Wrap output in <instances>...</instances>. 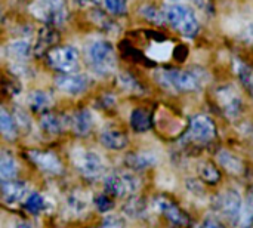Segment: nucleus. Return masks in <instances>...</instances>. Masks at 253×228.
<instances>
[{
	"instance_id": "17",
	"label": "nucleus",
	"mask_w": 253,
	"mask_h": 228,
	"mask_svg": "<svg viewBox=\"0 0 253 228\" xmlns=\"http://www.w3.org/2000/svg\"><path fill=\"white\" fill-rule=\"evenodd\" d=\"M70 126L73 132L79 137H86L93 128V116L89 110L83 108L76 111L70 117Z\"/></svg>"
},
{
	"instance_id": "19",
	"label": "nucleus",
	"mask_w": 253,
	"mask_h": 228,
	"mask_svg": "<svg viewBox=\"0 0 253 228\" xmlns=\"http://www.w3.org/2000/svg\"><path fill=\"white\" fill-rule=\"evenodd\" d=\"M126 166L132 171H145L156 163V156L151 153H130L126 156Z\"/></svg>"
},
{
	"instance_id": "39",
	"label": "nucleus",
	"mask_w": 253,
	"mask_h": 228,
	"mask_svg": "<svg viewBox=\"0 0 253 228\" xmlns=\"http://www.w3.org/2000/svg\"><path fill=\"white\" fill-rule=\"evenodd\" d=\"M202 226H203V227H221L222 223H221L219 220H215V217H209V218H206V220L202 223Z\"/></svg>"
},
{
	"instance_id": "23",
	"label": "nucleus",
	"mask_w": 253,
	"mask_h": 228,
	"mask_svg": "<svg viewBox=\"0 0 253 228\" xmlns=\"http://www.w3.org/2000/svg\"><path fill=\"white\" fill-rule=\"evenodd\" d=\"M218 162L230 174H236L237 175V174H242L243 172V162L237 156L231 154L227 150H221L218 153Z\"/></svg>"
},
{
	"instance_id": "22",
	"label": "nucleus",
	"mask_w": 253,
	"mask_h": 228,
	"mask_svg": "<svg viewBox=\"0 0 253 228\" xmlns=\"http://www.w3.org/2000/svg\"><path fill=\"white\" fill-rule=\"evenodd\" d=\"M18 174V166L13 156L4 150H0V180H13Z\"/></svg>"
},
{
	"instance_id": "35",
	"label": "nucleus",
	"mask_w": 253,
	"mask_h": 228,
	"mask_svg": "<svg viewBox=\"0 0 253 228\" xmlns=\"http://www.w3.org/2000/svg\"><path fill=\"white\" fill-rule=\"evenodd\" d=\"M125 224H126L125 220L122 217H117V215H108L102 221L104 227H123Z\"/></svg>"
},
{
	"instance_id": "41",
	"label": "nucleus",
	"mask_w": 253,
	"mask_h": 228,
	"mask_svg": "<svg viewBox=\"0 0 253 228\" xmlns=\"http://www.w3.org/2000/svg\"><path fill=\"white\" fill-rule=\"evenodd\" d=\"M172 1H181V0H172Z\"/></svg>"
},
{
	"instance_id": "26",
	"label": "nucleus",
	"mask_w": 253,
	"mask_h": 228,
	"mask_svg": "<svg viewBox=\"0 0 253 228\" xmlns=\"http://www.w3.org/2000/svg\"><path fill=\"white\" fill-rule=\"evenodd\" d=\"M145 211H147L145 200L141 197H135V196H130V199L123 206V212L129 218H141L145 214Z\"/></svg>"
},
{
	"instance_id": "37",
	"label": "nucleus",
	"mask_w": 253,
	"mask_h": 228,
	"mask_svg": "<svg viewBox=\"0 0 253 228\" xmlns=\"http://www.w3.org/2000/svg\"><path fill=\"white\" fill-rule=\"evenodd\" d=\"M196 3H197V6H199L202 10H205V12H208V13H212V12H213L212 0H196Z\"/></svg>"
},
{
	"instance_id": "11",
	"label": "nucleus",
	"mask_w": 253,
	"mask_h": 228,
	"mask_svg": "<svg viewBox=\"0 0 253 228\" xmlns=\"http://www.w3.org/2000/svg\"><path fill=\"white\" fill-rule=\"evenodd\" d=\"M28 159L36 165L42 172L49 175H61L64 172V165L59 157L52 151H42V150H31L27 153Z\"/></svg>"
},
{
	"instance_id": "31",
	"label": "nucleus",
	"mask_w": 253,
	"mask_h": 228,
	"mask_svg": "<svg viewBox=\"0 0 253 228\" xmlns=\"http://www.w3.org/2000/svg\"><path fill=\"white\" fill-rule=\"evenodd\" d=\"M253 221V190L249 191L245 203H243V211H242V224L245 226H252Z\"/></svg>"
},
{
	"instance_id": "14",
	"label": "nucleus",
	"mask_w": 253,
	"mask_h": 228,
	"mask_svg": "<svg viewBox=\"0 0 253 228\" xmlns=\"http://www.w3.org/2000/svg\"><path fill=\"white\" fill-rule=\"evenodd\" d=\"M0 190H1V197L7 205L19 203L28 194V185L24 181H16L15 178L3 181Z\"/></svg>"
},
{
	"instance_id": "5",
	"label": "nucleus",
	"mask_w": 253,
	"mask_h": 228,
	"mask_svg": "<svg viewBox=\"0 0 253 228\" xmlns=\"http://www.w3.org/2000/svg\"><path fill=\"white\" fill-rule=\"evenodd\" d=\"M30 12L34 18L53 27L64 24L68 18L65 0H34L30 6Z\"/></svg>"
},
{
	"instance_id": "27",
	"label": "nucleus",
	"mask_w": 253,
	"mask_h": 228,
	"mask_svg": "<svg viewBox=\"0 0 253 228\" xmlns=\"http://www.w3.org/2000/svg\"><path fill=\"white\" fill-rule=\"evenodd\" d=\"M24 208L31 215H39L43 211H46V200L40 193H31V194H27L25 202H24Z\"/></svg>"
},
{
	"instance_id": "12",
	"label": "nucleus",
	"mask_w": 253,
	"mask_h": 228,
	"mask_svg": "<svg viewBox=\"0 0 253 228\" xmlns=\"http://www.w3.org/2000/svg\"><path fill=\"white\" fill-rule=\"evenodd\" d=\"M154 208L162 215H165L172 224H176V226H188L190 224V220H188L187 214L182 212L172 200H169L165 196H160V197H157L154 200Z\"/></svg>"
},
{
	"instance_id": "33",
	"label": "nucleus",
	"mask_w": 253,
	"mask_h": 228,
	"mask_svg": "<svg viewBox=\"0 0 253 228\" xmlns=\"http://www.w3.org/2000/svg\"><path fill=\"white\" fill-rule=\"evenodd\" d=\"M96 209L99 212H110L113 208H114V202H113V197L107 193H102V194H98L93 200Z\"/></svg>"
},
{
	"instance_id": "10",
	"label": "nucleus",
	"mask_w": 253,
	"mask_h": 228,
	"mask_svg": "<svg viewBox=\"0 0 253 228\" xmlns=\"http://www.w3.org/2000/svg\"><path fill=\"white\" fill-rule=\"evenodd\" d=\"M55 85L59 91L68 95H80L89 88V77L79 73H59L55 77Z\"/></svg>"
},
{
	"instance_id": "20",
	"label": "nucleus",
	"mask_w": 253,
	"mask_h": 228,
	"mask_svg": "<svg viewBox=\"0 0 253 228\" xmlns=\"http://www.w3.org/2000/svg\"><path fill=\"white\" fill-rule=\"evenodd\" d=\"M0 135L7 141H13L18 137V126L13 116L0 105Z\"/></svg>"
},
{
	"instance_id": "16",
	"label": "nucleus",
	"mask_w": 253,
	"mask_h": 228,
	"mask_svg": "<svg viewBox=\"0 0 253 228\" xmlns=\"http://www.w3.org/2000/svg\"><path fill=\"white\" fill-rule=\"evenodd\" d=\"M70 125V119L56 113H44L40 119V128L49 135H59Z\"/></svg>"
},
{
	"instance_id": "1",
	"label": "nucleus",
	"mask_w": 253,
	"mask_h": 228,
	"mask_svg": "<svg viewBox=\"0 0 253 228\" xmlns=\"http://www.w3.org/2000/svg\"><path fill=\"white\" fill-rule=\"evenodd\" d=\"M156 80L166 89L175 92H196L200 91L209 80V73L200 67L187 70L163 68L156 71Z\"/></svg>"
},
{
	"instance_id": "7",
	"label": "nucleus",
	"mask_w": 253,
	"mask_h": 228,
	"mask_svg": "<svg viewBox=\"0 0 253 228\" xmlns=\"http://www.w3.org/2000/svg\"><path fill=\"white\" fill-rule=\"evenodd\" d=\"M46 61L58 73L76 71L80 64V53L74 46H58L52 47L46 53Z\"/></svg>"
},
{
	"instance_id": "28",
	"label": "nucleus",
	"mask_w": 253,
	"mask_h": 228,
	"mask_svg": "<svg viewBox=\"0 0 253 228\" xmlns=\"http://www.w3.org/2000/svg\"><path fill=\"white\" fill-rule=\"evenodd\" d=\"M199 175L205 182H209V184H216L219 181V177H221L216 166L212 165L211 162H203L199 166Z\"/></svg>"
},
{
	"instance_id": "6",
	"label": "nucleus",
	"mask_w": 253,
	"mask_h": 228,
	"mask_svg": "<svg viewBox=\"0 0 253 228\" xmlns=\"http://www.w3.org/2000/svg\"><path fill=\"white\" fill-rule=\"evenodd\" d=\"M139 180L129 172L110 174L104 180V190L107 194L116 199H123L135 194L139 190Z\"/></svg>"
},
{
	"instance_id": "2",
	"label": "nucleus",
	"mask_w": 253,
	"mask_h": 228,
	"mask_svg": "<svg viewBox=\"0 0 253 228\" xmlns=\"http://www.w3.org/2000/svg\"><path fill=\"white\" fill-rule=\"evenodd\" d=\"M86 61L93 73L107 76L116 70V50L108 40H93L84 49Z\"/></svg>"
},
{
	"instance_id": "40",
	"label": "nucleus",
	"mask_w": 253,
	"mask_h": 228,
	"mask_svg": "<svg viewBox=\"0 0 253 228\" xmlns=\"http://www.w3.org/2000/svg\"><path fill=\"white\" fill-rule=\"evenodd\" d=\"M0 22H1V9H0Z\"/></svg>"
},
{
	"instance_id": "21",
	"label": "nucleus",
	"mask_w": 253,
	"mask_h": 228,
	"mask_svg": "<svg viewBox=\"0 0 253 228\" xmlns=\"http://www.w3.org/2000/svg\"><path fill=\"white\" fill-rule=\"evenodd\" d=\"M27 102H28V107L33 110V111H47L52 104H53V99L52 96L44 92V91H33L28 93L27 96Z\"/></svg>"
},
{
	"instance_id": "8",
	"label": "nucleus",
	"mask_w": 253,
	"mask_h": 228,
	"mask_svg": "<svg viewBox=\"0 0 253 228\" xmlns=\"http://www.w3.org/2000/svg\"><path fill=\"white\" fill-rule=\"evenodd\" d=\"M74 165L77 171L87 180H96L105 171V163L102 157L98 153L87 150H80L74 153Z\"/></svg>"
},
{
	"instance_id": "15",
	"label": "nucleus",
	"mask_w": 253,
	"mask_h": 228,
	"mask_svg": "<svg viewBox=\"0 0 253 228\" xmlns=\"http://www.w3.org/2000/svg\"><path fill=\"white\" fill-rule=\"evenodd\" d=\"M58 39H59V34H58V31L53 28V25H50V27L46 25V27L40 28L39 33H37V39H36L33 52H34L36 55L47 53V50L52 49V47L58 43Z\"/></svg>"
},
{
	"instance_id": "18",
	"label": "nucleus",
	"mask_w": 253,
	"mask_h": 228,
	"mask_svg": "<svg viewBox=\"0 0 253 228\" xmlns=\"http://www.w3.org/2000/svg\"><path fill=\"white\" fill-rule=\"evenodd\" d=\"M99 141L105 148L113 150V151L125 150L127 147V144H129V139H127L126 134H123L119 129H113V128L102 131V134L99 135Z\"/></svg>"
},
{
	"instance_id": "25",
	"label": "nucleus",
	"mask_w": 253,
	"mask_h": 228,
	"mask_svg": "<svg viewBox=\"0 0 253 228\" xmlns=\"http://www.w3.org/2000/svg\"><path fill=\"white\" fill-rule=\"evenodd\" d=\"M31 52H33L31 45L27 40H15L7 46V53L13 59H19V61L27 59L31 55Z\"/></svg>"
},
{
	"instance_id": "30",
	"label": "nucleus",
	"mask_w": 253,
	"mask_h": 228,
	"mask_svg": "<svg viewBox=\"0 0 253 228\" xmlns=\"http://www.w3.org/2000/svg\"><path fill=\"white\" fill-rule=\"evenodd\" d=\"M104 7L111 15H125L127 12V0H104Z\"/></svg>"
},
{
	"instance_id": "3",
	"label": "nucleus",
	"mask_w": 253,
	"mask_h": 228,
	"mask_svg": "<svg viewBox=\"0 0 253 228\" xmlns=\"http://www.w3.org/2000/svg\"><path fill=\"white\" fill-rule=\"evenodd\" d=\"M163 15H165V21L169 22L182 36L193 39L199 34V30H200L199 21L190 7L179 4V3H173L165 9Z\"/></svg>"
},
{
	"instance_id": "34",
	"label": "nucleus",
	"mask_w": 253,
	"mask_h": 228,
	"mask_svg": "<svg viewBox=\"0 0 253 228\" xmlns=\"http://www.w3.org/2000/svg\"><path fill=\"white\" fill-rule=\"evenodd\" d=\"M119 82H120V85H122V88L123 89H126V91H130V92H136V91H141V86H139V83L130 76V74H127V73H123V74H120V77H119Z\"/></svg>"
},
{
	"instance_id": "4",
	"label": "nucleus",
	"mask_w": 253,
	"mask_h": 228,
	"mask_svg": "<svg viewBox=\"0 0 253 228\" xmlns=\"http://www.w3.org/2000/svg\"><path fill=\"white\" fill-rule=\"evenodd\" d=\"M213 209L215 212L225 220L227 223L237 226L242 223V211H243V199L240 196V193L234 188L225 190L222 193H219L213 202Z\"/></svg>"
},
{
	"instance_id": "13",
	"label": "nucleus",
	"mask_w": 253,
	"mask_h": 228,
	"mask_svg": "<svg viewBox=\"0 0 253 228\" xmlns=\"http://www.w3.org/2000/svg\"><path fill=\"white\" fill-rule=\"evenodd\" d=\"M216 93H218V102L222 107V111L228 117H237L242 113V99L233 88L230 86L222 88Z\"/></svg>"
},
{
	"instance_id": "9",
	"label": "nucleus",
	"mask_w": 253,
	"mask_h": 228,
	"mask_svg": "<svg viewBox=\"0 0 253 228\" xmlns=\"http://www.w3.org/2000/svg\"><path fill=\"white\" fill-rule=\"evenodd\" d=\"M216 137V128L211 117L205 114H196L190 120L187 138L194 142H209Z\"/></svg>"
},
{
	"instance_id": "32",
	"label": "nucleus",
	"mask_w": 253,
	"mask_h": 228,
	"mask_svg": "<svg viewBox=\"0 0 253 228\" xmlns=\"http://www.w3.org/2000/svg\"><path fill=\"white\" fill-rule=\"evenodd\" d=\"M141 15H142L145 19H148V21H151V22H156V24H160V22L165 21L163 12H160L159 9H156L154 6H150V4L141 7Z\"/></svg>"
},
{
	"instance_id": "42",
	"label": "nucleus",
	"mask_w": 253,
	"mask_h": 228,
	"mask_svg": "<svg viewBox=\"0 0 253 228\" xmlns=\"http://www.w3.org/2000/svg\"><path fill=\"white\" fill-rule=\"evenodd\" d=\"M252 226H253V221H252Z\"/></svg>"
},
{
	"instance_id": "38",
	"label": "nucleus",
	"mask_w": 253,
	"mask_h": 228,
	"mask_svg": "<svg viewBox=\"0 0 253 228\" xmlns=\"http://www.w3.org/2000/svg\"><path fill=\"white\" fill-rule=\"evenodd\" d=\"M76 6L79 7H89V6H96L99 0H71Z\"/></svg>"
},
{
	"instance_id": "36",
	"label": "nucleus",
	"mask_w": 253,
	"mask_h": 228,
	"mask_svg": "<svg viewBox=\"0 0 253 228\" xmlns=\"http://www.w3.org/2000/svg\"><path fill=\"white\" fill-rule=\"evenodd\" d=\"M68 205H70V208H73V209L77 211V212H82V211L86 209V200H84V199L82 200V199H79L77 196H70Z\"/></svg>"
},
{
	"instance_id": "29",
	"label": "nucleus",
	"mask_w": 253,
	"mask_h": 228,
	"mask_svg": "<svg viewBox=\"0 0 253 228\" xmlns=\"http://www.w3.org/2000/svg\"><path fill=\"white\" fill-rule=\"evenodd\" d=\"M237 73H239V77L242 80V83L245 85V88L252 92L253 93V71L252 68H249L246 64L243 62H239L237 64Z\"/></svg>"
},
{
	"instance_id": "24",
	"label": "nucleus",
	"mask_w": 253,
	"mask_h": 228,
	"mask_svg": "<svg viewBox=\"0 0 253 228\" xmlns=\"http://www.w3.org/2000/svg\"><path fill=\"white\" fill-rule=\"evenodd\" d=\"M130 126L135 132H147L151 128V114L144 108H136L130 114Z\"/></svg>"
}]
</instances>
